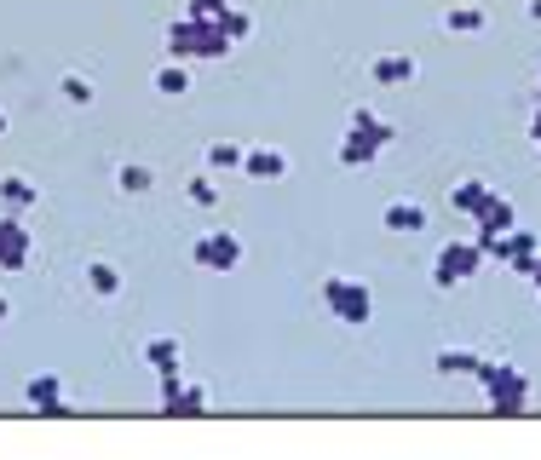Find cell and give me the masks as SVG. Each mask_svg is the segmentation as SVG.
Returning a JSON list of instances; mask_svg holds the SVG:
<instances>
[{
	"mask_svg": "<svg viewBox=\"0 0 541 460\" xmlns=\"http://www.w3.org/2000/svg\"><path fill=\"white\" fill-rule=\"evenodd\" d=\"M219 23H225V35H231V46H242L248 35H254V18H248L242 6H225V12H219Z\"/></svg>",
	"mask_w": 541,
	"mask_h": 460,
	"instance_id": "obj_24",
	"label": "cell"
},
{
	"mask_svg": "<svg viewBox=\"0 0 541 460\" xmlns=\"http://www.w3.org/2000/svg\"><path fill=\"white\" fill-rule=\"evenodd\" d=\"M0 202L12 207V213H24V207L41 202V184H29L24 173H6V179H0Z\"/></svg>",
	"mask_w": 541,
	"mask_h": 460,
	"instance_id": "obj_15",
	"label": "cell"
},
{
	"mask_svg": "<svg viewBox=\"0 0 541 460\" xmlns=\"http://www.w3.org/2000/svg\"><path fill=\"white\" fill-rule=\"evenodd\" d=\"M484 253H490V259H501L513 276H524V282H530V276H536V259H541V236H536V230H518L513 225L507 236L484 242Z\"/></svg>",
	"mask_w": 541,
	"mask_h": 460,
	"instance_id": "obj_6",
	"label": "cell"
},
{
	"mask_svg": "<svg viewBox=\"0 0 541 460\" xmlns=\"http://www.w3.org/2000/svg\"><path fill=\"white\" fill-rule=\"evenodd\" d=\"M202 409H208V391L202 386H185L179 391V403H173V414H202Z\"/></svg>",
	"mask_w": 541,
	"mask_h": 460,
	"instance_id": "obj_26",
	"label": "cell"
},
{
	"mask_svg": "<svg viewBox=\"0 0 541 460\" xmlns=\"http://www.w3.org/2000/svg\"><path fill=\"white\" fill-rule=\"evenodd\" d=\"M156 92H167V98H185V92H190V69L179 64V58H167V64L156 69Z\"/></svg>",
	"mask_w": 541,
	"mask_h": 460,
	"instance_id": "obj_20",
	"label": "cell"
},
{
	"mask_svg": "<svg viewBox=\"0 0 541 460\" xmlns=\"http://www.w3.org/2000/svg\"><path fill=\"white\" fill-rule=\"evenodd\" d=\"M484 23H490V18H484L478 6H449V12H444L449 35H484Z\"/></svg>",
	"mask_w": 541,
	"mask_h": 460,
	"instance_id": "obj_18",
	"label": "cell"
},
{
	"mask_svg": "<svg viewBox=\"0 0 541 460\" xmlns=\"http://www.w3.org/2000/svg\"><path fill=\"white\" fill-rule=\"evenodd\" d=\"M380 225L398 230V236H415V230H426V207L421 202H386L380 207Z\"/></svg>",
	"mask_w": 541,
	"mask_h": 460,
	"instance_id": "obj_13",
	"label": "cell"
},
{
	"mask_svg": "<svg viewBox=\"0 0 541 460\" xmlns=\"http://www.w3.org/2000/svg\"><path fill=\"white\" fill-rule=\"evenodd\" d=\"M398 138V127L392 121H380L369 104H357L352 121H346V138H340V167H375L380 150Z\"/></svg>",
	"mask_w": 541,
	"mask_h": 460,
	"instance_id": "obj_2",
	"label": "cell"
},
{
	"mask_svg": "<svg viewBox=\"0 0 541 460\" xmlns=\"http://www.w3.org/2000/svg\"><path fill=\"white\" fill-rule=\"evenodd\" d=\"M0 138H6V110H0Z\"/></svg>",
	"mask_w": 541,
	"mask_h": 460,
	"instance_id": "obj_32",
	"label": "cell"
},
{
	"mask_svg": "<svg viewBox=\"0 0 541 460\" xmlns=\"http://www.w3.org/2000/svg\"><path fill=\"white\" fill-rule=\"evenodd\" d=\"M144 363L156 368V374H173L179 368V340H150L144 345Z\"/></svg>",
	"mask_w": 541,
	"mask_h": 460,
	"instance_id": "obj_22",
	"label": "cell"
},
{
	"mask_svg": "<svg viewBox=\"0 0 541 460\" xmlns=\"http://www.w3.org/2000/svg\"><path fill=\"white\" fill-rule=\"evenodd\" d=\"M35 259V230L18 213H0V271H24Z\"/></svg>",
	"mask_w": 541,
	"mask_h": 460,
	"instance_id": "obj_8",
	"label": "cell"
},
{
	"mask_svg": "<svg viewBox=\"0 0 541 460\" xmlns=\"http://www.w3.org/2000/svg\"><path fill=\"white\" fill-rule=\"evenodd\" d=\"M242 179H254V184H277V179H288V156L277 150V144H254V150L242 156Z\"/></svg>",
	"mask_w": 541,
	"mask_h": 460,
	"instance_id": "obj_11",
	"label": "cell"
},
{
	"mask_svg": "<svg viewBox=\"0 0 541 460\" xmlns=\"http://www.w3.org/2000/svg\"><path fill=\"white\" fill-rule=\"evenodd\" d=\"M530 288H536V294H541V259H536V276H530Z\"/></svg>",
	"mask_w": 541,
	"mask_h": 460,
	"instance_id": "obj_30",
	"label": "cell"
},
{
	"mask_svg": "<svg viewBox=\"0 0 541 460\" xmlns=\"http://www.w3.org/2000/svg\"><path fill=\"white\" fill-rule=\"evenodd\" d=\"M317 299H323V311H329L334 322H346V328L375 322V294H369V282H357V276H323V282H317Z\"/></svg>",
	"mask_w": 541,
	"mask_h": 460,
	"instance_id": "obj_4",
	"label": "cell"
},
{
	"mask_svg": "<svg viewBox=\"0 0 541 460\" xmlns=\"http://www.w3.org/2000/svg\"><path fill=\"white\" fill-rule=\"evenodd\" d=\"M484 259L490 253L478 248V236H455V242H444L438 248V259H432V288H461V282H472V276L484 271Z\"/></svg>",
	"mask_w": 541,
	"mask_h": 460,
	"instance_id": "obj_5",
	"label": "cell"
},
{
	"mask_svg": "<svg viewBox=\"0 0 541 460\" xmlns=\"http://www.w3.org/2000/svg\"><path fill=\"white\" fill-rule=\"evenodd\" d=\"M225 6H231V0H190L185 12H196V18H219Z\"/></svg>",
	"mask_w": 541,
	"mask_h": 460,
	"instance_id": "obj_27",
	"label": "cell"
},
{
	"mask_svg": "<svg viewBox=\"0 0 541 460\" xmlns=\"http://www.w3.org/2000/svg\"><path fill=\"white\" fill-rule=\"evenodd\" d=\"M185 196L196 207H219V179H213V173H196V179L185 184Z\"/></svg>",
	"mask_w": 541,
	"mask_h": 460,
	"instance_id": "obj_25",
	"label": "cell"
},
{
	"mask_svg": "<svg viewBox=\"0 0 541 460\" xmlns=\"http://www.w3.org/2000/svg\"><path fill=\"white\" fill-rule=\"evenodd\" d=\"M530 18H536V23H541V0H530Z\"/></svg>",
	"mask_w": 541,
	"mask_h": 460,
	"instance_id": "obj_31",
	"label": "cell"
},
{
	"mask_svg": "<svg viewBox=\"0 0 541 460\" xmlns=\"http://www.w3.org/2000/svg\"><path fill=\"white\" fill-rule=\"evenodd\" d=\"M6 317H12V299L0 294V322H6Z\"/></svg>",
	"mask_w": 541,
	"mask_h": 460,
	"instance_id": "obj_29",
	"label": "cell"
},
{
	"mask_svg": "<svg viewBox=\"0 0 541 460\" xmlns=\"http://www.w3.org/2000/svg\"><path fill=\"white\" fill-rule=\"evenodd\" d=\"M58 92H64V104H75V110H87V104H93L98 92H93V81H87V75H64V81H58Z\"/></svg>",
	"mask_w": 541,
	"mask_h": 460,
	"instance_id": "obj_23",
	"label": "cell"
},
{
	"mask_svg": "<svg viewBox=\"0 0 541 460\" xmlns=\"http://www.w3.org/2000/svg\"><path fill=\"white\" fill-rule=\"evenodd\" d=\"M190 259L213 276H231L236 265H242V236H236V230H202L196 248H190Z\"/></svg>",
	"mask_w": 541,
	"mask_h": 460,
	"instance_id": "obj_7",
	"label": "cell"
},
{
	"mask_svg": "<svg viewBox=\"0 0 541 460\" xmlns=\"http://www.w3.org/2000/svg\"><path fill=\"white\" fill-rule=\"evenodd\" d=\"M87 288H93L98 299H116L121 294V271L110 265V259H93V265H87Z\"/></svg>",
	"mask_w": 541,
	"mask_h": 460,
	"instance_id": "obj_17",
	"label": "cell"
},
{
	"mask_svg": "<svg viewBox=\"0 0 541 460\" xmlns=\"http://www.w3.org/2000/svg\"><path fill=\"white\" fill-rule=\"evenodd\" d=\"M490 190L495 184H484V179H461V184H449V207L467 213V219H478V207L490 202Z\"/></svg>",
	"mask_w": 541,
	"mask_h": 460,
	"instance_id": "obj_14",
	"label": "cell"
},
{
	"mask_svg": "<svg viewBox=\"0 0 541 460\" xmlns=\"http://www.w3.org/2000/svg\"><path fill=\"white\" fill-rule=\"evenodd\" d=\"M29 409H41V414H70V397H64V386H58V374H29Z\"/></svg>",
	"mask_w": 541,
	"mask_h": 460,
	"instance_id": "obj_12",
	"label": "cell"
},
{
	"mask_svg": "<svg viewBox=\"0 0 541 460\" xmlns=\"http://www.w3.org/2000/svg\"><path fill=\"white\" fill-rule=\"evenodd\" d=\"M242 144H231V138H219V144H208V167L213 173H242Z\"/></svg>",
	"mask_w": 541,
	"mask_h": 460,
	"instance_id": "obj_21",
	"label": "cell"
},
{
	"mask_svg": "<svg viewBox=\"0 0 541 460\" xmlns=\"http://www.w3.org/2000/svg\"><path fill=\"white\" fill-rule=\"evenodd\" d=\"M231 52V35H225V23L219 18H185L167 23V58H179V64H196V58H225Z\"/></svg>",
	"mask_w": 541,
	"mask_h": 460,
	"instance_id": "obj_1",
	"label": "cell"
},
{
	"mask_svg": "<svg viewBox=\"0 0 541 460\" xmlns=\"http://www.w3.org/2000/svg\"><path fill=\"white\" fill-rule=\"evenodd\" d=\"M478 363H484L478 351H455V345H444V351L432 357V368H438V374H478Z\"/></svg>",
	"mask_w": 541,
	"mask_h": 460,
	"instance_id": "obj_19",
	"label": "cell"
},
{
	"mask_svg": "<svg viewBox=\"0 0 541 460\" xmlns=\"http://www.w3.org/2000/svg\"><path fill=\"white\" fill-rule=\"evenodd\" d=\"M472 380L484 386V403H490V414H524V409H530V374H524V368L484 357Z\"/></svg>",
	"mask_w": 541,
	"mask_h": 460,
	"instance_id": "obj_3",
	"label": "cell"
},
{
	"mask_svg": "<svg viewBox=\"0 0 541 460\" xmlns=\"http://www.w3.org/2000/svg\"><path fill=\"white\" fill-rule=\"evenodd\" d=\"M513 225H518L513 202H507L501 190H490V202L478 207V219H472V236H478V248H484V242H495V236H507Z\"/></svg>",
	"mask_w": 541,
	"mask_h": 460,
	"instance_id": "obj_10",
	"label": "cell"
},
{
	"mask_svg": "<svg viewBox=\"0 0 541 460\" xmlns=\"http://www.w3.org/2000/svg\"><path fill=\"white\" fill-rule=\"evenodd\" d=\"M415 75H421V58H415V52H380L375 64H369V87L392 92V87H409Z\"/></svg>",
	"mask_w": 541,
	"mask_h": 460,
	"instance_id": "obj_9",
	"label": "cell"
},
{
	"mask_svg": "<svg viewBox=\"0 0 541 460\" xmlns=\"http://www.w3.org/2000/svg\"><path fill=\"white\" fill-rule=\"evenodd\" d=\"M530 138H536V150H541V98H536V115H530Z\"/></svg>",
	"mask_w": 541,
	"mask_h": 460,
	"instance_id": "obj_28",
	"label": "cell"
},
{
	"mask_svg": "<svg viewBox=\"0 0 541 460\" xmlns=\"http://www.w3.org/2000/svg\"><path fill=\"white\" fill-rule=\"evenodd\" d=\"M116 190H121V196H144V190H156V173H150L144 161H121V167H116Z\"/></svg>",
	"mask_w": 541,
	"mask_h": 460,
	"instance_id": "obj_16",
	"label": "cell"
}]
</instances>
